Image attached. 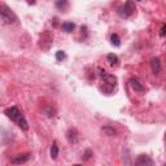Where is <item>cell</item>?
I'll return each instance as SVG.
<instances>
[{
    "label": "cell",
    "mask_w": 166,
    "mask_h": 166,
    "mask_svg": "<svg viewBox=\"0 0 166 166\" xmlns=\"http://www.w3.org/2000/svg\"><path fill=\"white\" fill-rule=\"evenodd\" d=\"M130 86H131V88L138 93H144L145 92L144 86L141 84L138 79H135V78H131V79H130Z\"/></svg>",
    "instance_id": "5"
},
{
    "label": "cell",
    "mask_w": 166,
    "mask_h": 166,
    "mask_svg": "<svg viewBox=\"0 0 166 166\" xmlns=\"http://www.w3.org/2000/svg\"><path fill=\"white\" fill-rule=\"evenodd\" d=\"M110 42H112V44H113V46H116V47H120V46H121L120 38H118V35H117V34H113L112 37H110Z\"/></svg>",
    "instance_id": "16"
},
{
    "label": "cell",
    "mask_w": 166,
    "mask_h": 166,
    "mask_svg": "<svg viewBox=\"0 0 166 166\" xmlns=\"http://www.w3.org/2000/svg\"><path fill=\"white\" fill-rule=\"evenodd\" d=\"M165 31H166V27L164 26L162 29H161V35H165Z\"/></svg>",
    "instance_id": "20"
},
{
    "label": "cell",
    "mask_w": 166,
    "mask_h": 166,
    "mask_svg": "<svg viewBox=\"0 0 166 166\" xmlns=\"http://www.w3.org/2000/svg\"><path fill=\"white\" fill-rule=\"evenodd\" d=\"M43 112L46 113V116H48V117H53L55 114H56V109L52 108V106H47V108L43 109Z\"/></svg>",
    "instance_id": "14"
},
{
    "label": "cell",
    "mask_w": 166,
    "mask_h": 166,
    "mask_svg": "<svg viewBox=\"0 0 166 166\" xmlns=\"http://www.w3.org/2000/svg\"><path fill=\"white\" fill-rule=\"evenodd\" d=\"M17 123H18V126H19V129L23 130V131H27V130H29V125H27V122H26V120H25L23 117L17 122Z\"/></svg>",
    "instance_id": "13"
},
{
    "label": "cell",
    "mask_w": 166,
    "mask_h": 166,
    "mask_svg": "<svg viewBox=\"0 0 166 166\" xmlns=\"http://www.w3.org/2000/svg\"><path fill=\"white\" fill-rule=\"evenodd\" d=\"M57 156H58V147H57L56 143H53L52 147H51V159H52V160H56Z\"/></svg>",
    "instance_id": "12"
},
{
    "label": "cell",
    "mask_w": 166,
    "mask_h": 166,
    "mask_svg": "<svg viewBox=\"0 0 166 166\" xmlns=\"http://www.w3.org/2000/svg\"><path fill=\"white\" fill-rule=\"evenodd\" d=\"M138 1H140V0H138Z\"/></svg>",
    "instance_id": "21"
},
{
    "label": "cell",
    "mask_w": 166,
    "mask_h": 166,
    "mask_svg": "<svg viewBox=\"0 0 166 166\" xmlns=\"http://www.w3.org/2000/svg\"><path fill=\"white\" fill-rule=\"evenodd\" d=\"M30 159V155L29 153H23V155H17V156H14L13 159H12V164H14V165H19V164H25Z\"/></svg>",
    "instance_id": "7"
},
{
    "label": "cell",
    "mask_w": 166,
    "mask_h": 166,
    "mask_svg": "<svg viewBox=\"0 0 166 166\" xmlns=\"http://www.w3.org/2000/svg\"><path fill=\"white\" fill-rule=\"evenodd\" d=\"M56 8L58 10H61V12H66V10H68V8H69V1H68V0H57Z\"/></svg>",
    "instance_id": "9"
},
{
    "label": "cell",
    "mask_w": 166,
    "mask_h": 166,
    "mask_svg": "<svg viewBox=\"0 0 166 166\" xmlns=\"http://www.w3.org/2000/svg\"><path fill=\"white\" fill-rule=\"evenodd\" d=\"M66 139L70 144H77L79 141V134L76 129H69L68 132H66Z\"/></svg>",
    "instance_id": "4"
},
{
    "label": "cell",
    "mask_w": 166,
    "mask_h": 166,
    "mask_svg": "<svg viewBox=\"0 0 166 166\" xmlns=\"http://www.w3.org/2000/svg\"><path fill=\"white\" fill-rule=\"evenodd\" d=\"M74 29H76V25H74L73 22H65V23H62V30H64L65 33H72Z\"/></svg>",
    "instance_id": "11"
},
{
    "label": "cell",
    "mask_w": 166,
    "mask_h": 166,
    "mask_svg": "<svg viewBox=\"0 0 166 166\" xmlns=\"http://www.w3.org/2000/svg\"><path fill=\"white\" fill-rule=\"evenodd\" d=\"M136 164L140 165V166H152L153 165V161H152L151 157L147 156V155H140L136 159Z\"/></svg>",
    "instance_id": "6"
},
{
    "label": "cell",
    "mask_w": 166,
    "mask_h": 166,
    "mask_svg": "<svg viewBox=\"0 0 166 166\" xmlns=\"http://www.w3.org/2000/svg\"><path fill=\"white\" fill-rule=\"evenodd\" d=\"M0 16H1V21L4 25H10V23H14L17 21V16L13 13V10L9 9L5 4H1L0 5Z\"/></svg>",
    "instance_id": "1"
},
{
    "label": "cell",
    "mask_w": 166,
    "mask_h": 166,
    "mask_svg": "<svg viewBox=\"0 0 166 166\" xmlns=\"http://www.w3.org/2000/svg\"><path fill=\"white\" fill-rule=\"evenodd\" d=\"M134 10H135V8H134V4L131 1H126L123 5H121L120 8H118V14L121 16V17H123V18H127L130 17L132 13H134Z\"/></svg>",
    "instance_id": "2"
},
{
    "label": "cell",
    "mask_w": 166,
    "mask_h": 166,
    "mask_svg": "<svg viewBox=\"0 0 166 166\" xmlns=\"http://www.w3.org/2000/svg\"><path fill=\"white\" fill-rule=\"evenodd\" d=\"M66 57V55H65V52H62V51H58V52L56 53V58L58 61H61V60H64V58Z\"/></svg>",
    "instance_id": "17"
},
{
    "label": "cell",
    "mask_w": 166,
    "mask_h": 166,
    "mask_svg": "<svg viewBox=\"0 0 166 166\" xmlns=\"http://www.w3.org/2000/svg\"><path fill=\"white\" fill-rule=\"evenodd\" d=\"M101 130H102V132H104L105 135H108V136H116L117 135L116 130L112 129V127H109V126H104V127H102Z\"/></svg>",
    "instance_id": "10"
},
{
    "label": "cell",
    "mask_w": 166,
    "mask_h": 166,
    "mask_svg": "<svg viewBox=\"0 0 166 166\" xmlns=\"http://www.w3.org/2000/svg\"><path fill=\"white\" fill-rule=\"evenodd\" d=\"M91 156H92V152H91L90 149H87V151L84 152V155L82 156V159L84 160V161H87V160H90V159H91Z\"/></svg>",
    "instance_id": "18"
},
{
    "label": "cell",
    "mask_w": 166,
    "mask_h": 166,
    "mask_svg": "<svg viewBox=\"0 0 166 166\" xmlns=\"http://www.w3.org/2000/svg\"><path fill=\"white\" fill-rule=\"evenodd\" d=\"M151 69H152V72L155 73V74H159L160 73V70H161L160 58H157V57H153L152 58V60H151Z\"/></svg>",
    "instance_id": "8"
},
{
    "label": "cell",
    "mask_w": 166,
    "mask_h": 166,
    "mask_svg": "<svg viewBox=\"0 0 166 166\" xmlns=\"http://www.w3.org/2000/svg\"><path fill=\"white\" fill-rule=\"evenodd\" d=\"M27 4H30V5H33V4H35V0H27Z\"/></svg>",
    "instance_id": "19"
},
{
    "label": "cell",
    "mask_w": 166,
    "mask_h": 166,
    "mask_svg": "<svg viewBox=\"0 0 166 166\" xmlns=\"http://www.w3.org/2000/svg\"><path fill=\"white\" fill-rule=\"evenodd\" d=\"M106 58H108V62L110 65H116L118 62V57L116 56V55H113V53H109L108 56H106Z\"/></svg>",
    "instance_id": "15"
},
{
    "label": "cell",
    "mask_w": 166,
    "mask_h": 166,
    "mask_svg": "<svg viewBox=\"0 0 166 166\" xmlns=\"http://www.w3.org/2000/svg\"><path fill=\"white\" fill-rule=\"evenodd\" d=\"M4 113L7 114L8 118H10V120L14 121V122H18L23 117L21 114V112L18 110L17 106H10V108H7L5 110H4Z\"/></svg>",
    "instance_id": "3"
}]
</instances>
